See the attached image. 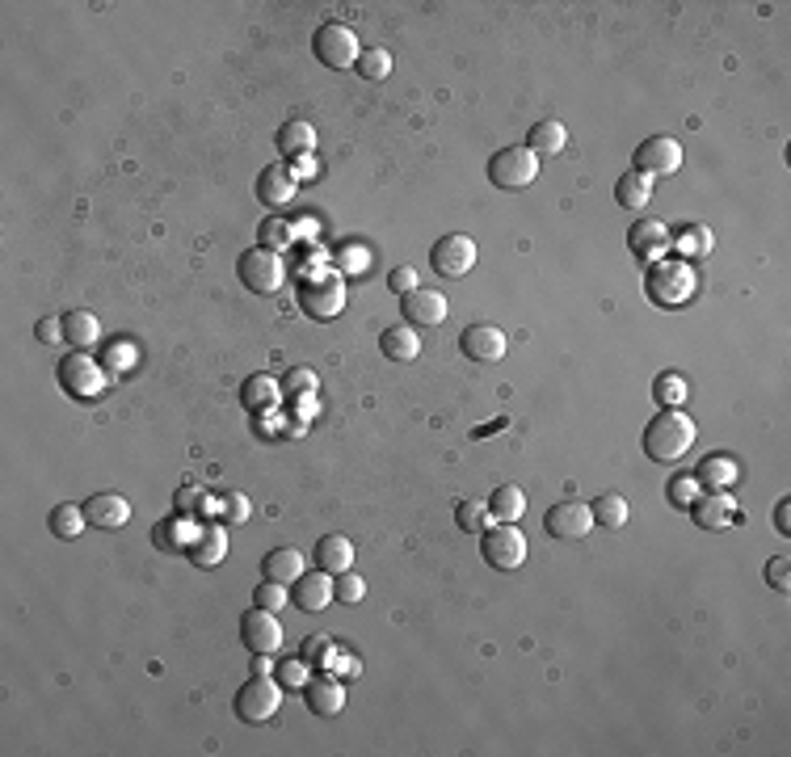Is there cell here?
Returning <instances> with one entry per match:
<instances>
[{"label":"cell","mask_w":791,"mask_h":757,"mask_svg":"<svg viewBox=\"0 0 791 757\" xmlns=\"http://www.w3.org/2000/svg\"><path fill=\"white\" fill-rule=\"evenodd\" d=\"M699 425L682 408H661V413L644 425V455L653 463H678L686 450L695 446Z\"/></svg>","instance_id":"6da1fadb"},{"label":"cell","mask_w":791,"mask_h":757,"mask_svg":"<svg viewBox=\"0 0 791 757\" xmlns=\"http://www.w3.org/2000/svg\"><path fill=\"white\" fill-rule=\"evenodd\" d=\"M299 312L312 316V320H337L346 312V278L337 270H324V274H308L299 282Z\"/></svg>","instance_id":"7a4b0ae2"},{"label":"cell","mask_w":791,"mask_h":757,"mask_svg":"<svg viewBox=\"0 0 791 757\" xmlns=\"http://www.w3.org/2000/svg\"><path fill=\"white\" fill-rule=\"evenodd\" d=\"M695 286H699L695 270L682 261H653V270L644 278V291L657 308H682V303L695 295Z\"/></svg>","instance_id":"3957f363"},{"label":"cell","mask_w":791,"mask_h":757,"mask_svg":"<svg viewBox=\"0 0 791 757\" xmlns=\"http://www.w3.org/2000/svg\"><path fill=\"white\" fill-rule=\"evenodd\" d=\"M282 707V686L278 678H270V673H253V682H245L236 690L232 699V711L240 715V724H270L274 715Z\"/></svg>","instance_id":"277c9868"},{"label":"cell","mask_w":791,"mask_h":757,"mask_svg":"<svg viewBox=\"0 0 791 757\" xmlns=\"http://www.w3.org/2000/svg\"><path fill=\"white\" fill-rule=\"evenodd\" d=\"M59 387L76 400H97L110 387V375H106V366H101V358H93L85 350H72L64 362H59Z\"/></svg>","instance_id":"5b68a950"},{"label":"cell","mask_w":791,"mask_h":757,"mask_svg":"<svg viewBox=\"0 0 791 757\" xmlns=\"http://www.w3.org/2000/svg\"><path fill=\"white\" fill-rule=\"evenodd\" d=\"M480 556L497 572L522 568L526 564V535L518 530V522H493L489 530H480Z\"/></svg>","instance_id":"8992f818"},{"label":"cell","mask_w":791,"mask_h":757,"mask_svg":"<svg viewBox=\"0 0 791 757\" xmlns=\"http://www.w3.org/2000/svg\"><path fill=\"white\" fill-rule=\"evenodd\" d=\"M236 278L245 282V291L253 295H274L282 282H287V265H282V253H270V249H245L236 261Z\"/></svg>","instance_id":"52a82bcc"},{"label":"cell","mask_w":791,"mask_h":757,"mask_svg":"<svg viewBox=\"0 0 791 757\" xmlns=\"http://www.w3.org/2000/svg\"><path fill=\"white\" fill-rule=\"evenodd\" d=\"M312 51H316V59H320L324 68H333V72H350V68H358L362 43H358V34H354L350 26H341V22H324V26L316 30V38H312Z\"/></svg>","instance_id":"ba28073f"},{"label":"cell","mask_w":791,"mask_h":757,"mask_svg":"<svg viewBox=\"0 0 791 757\" xmlns=\"http://www.w3.org/2000/svg\"><path fill=\"white\" fill-rule=\"evenodd\" d=\"M539 177V156L526 143H510L489 160V181L497 190H526Z\"/></svg>","instance_id":"9c48e42d"},{"label":"cell","mask_w":791,"mask_h":757,"mask_svg":"<svg viewBox=\"0 0 791 757\" xmlns=\"http://www.w3.org/2000/svg\"><path fill=\"white\" fill-rule=\"evenodd\" d=\"M678 169H682V143L674 135H653L636 148V173H644L648 181L674 177Z\"/></svg>","instance_id":"30bf717a"},{"label":"cell","mask_w":791,"mask_h":757,"mask_svg":"<svg viewBox=\"0 0 791 757\" xmlns=\"http://www.w3.org/2000/svg\"><path fill=\"white\" fill-rule=\"evenodd\" d=\"M430 265H434L438 278H463V274H472V265H476V240L463 236V232L442 236L434 249H430Z\"/></svg>","instance_id":"8fae6325"},{"label":"cell","mask_w":791,"mask_h":757,"mask_svg":"<svg viewBox=\"0 0 791 757\" xmlns=\"http://www.w3.org/2000/svg\"><path fill=\"white\" fill-rule=\"evenodd\" d=\"M627 249H632L636 261H648V265L665 261V253L674 249V232H669L661 219L644 215V219H636L632 228H627Z\"/></svg>","instance_id":"7c38bea8"},{"label":"cell","mask_w":791,"mask_h":757,"mask_svg":"<svg viewBox=\"0 0 791 757\" xmlns=\"http://www.w3.org/2000/svg\"><path fill=\"white\" fill-rule=\"evenodd\" d=\"M598 522H594V509L585 505V501H560V505H552L543 514V530L552 539H585L594 530Z\"/></svg>","instance_id":"4fadbf2b"},{"label":"cell","mask_w":791,"mask_h":757,"mask_svg":"<svg viewBox=\"0 0 791 757\" xmlns=\"http://www.w3.org/2000/svg\"><path fill=\"white\" fill-rule=\"evenodd\" d=\"M240 644H245L249 652H266V657H274V652L282 648V623H278L274 610L253 606L249 615H240Z\"/></svg>","instance_id":"5bb4252c"},{"label":"cell","mask_w":791,"mask_h":757,"mask_svg":"<svg viewBox=\"0 0 791 757\" xmlns=\"http://www.w3.org/2000/svg\"><path fill=\"white\" fill-rule=\"evenodd\" d=\"M295 190H299V177L287 160H274V165H266L257 173V198L266 202V207H287V202L295 198Z\"/></svg>","instance_id":"9a60e30c"},{"label":"cell","mask_w":791,"mask_h":757,"mask_svg":"<svg viewBox=\"0 0 791 757\" xmlns=\"http://www.w3.org/2000/svg\"><path fill=\"white\" fill-rule=\"evenodd\" d=\"M400 312L409 324H425V329H438L446 320V295L430 291V286H417V291L400 295Z\"/></svg>","instance_id":"2e32d148"},{"label":"cell","mask_w":791,"mask_h":757,"mask_svg":"<svg viewBox=\"0 0 791 757\" xmlns=\"http://www.w3.org/2000/svg\"><path fill=\"white\" fill-rule=\"evenodd\" d=\"M459 345L472 362H501L510 341H505V333L497 329V324H468V329L459 333Z\"/></svg>","instance_id":"e0dca14e"},{"label":"cell","mask_w":791,"mask_h":757,"mask_svg":"<svg viewBox=\"0 0 791 757\" xmlns=\"http://www.w3.org/2000/svg\"><path fill=\"white\" fill-rule=\"evenodd\" d=\"M303 703H308V711L320 715V720H333V715H341V707H346V682L329 678V673L308 678V686H303Z\"/></svg>","instance_id":"ac0fdd59"},{"label":"cell","mask_w":791,"mask_h":757,"mask_svg":"<svg viewBox=\"0 0 791 757\" xmlns=\"http://www.w3.org/2000/svg\"><path fill=\"white\" fill-rule=\"evenodd\" d=\"M291 602H295L299 610H308V615H320V610H329V602H333V572H324V568L303 572V577L291 585Z\"/></svg>","instance_id":"d6986e66"},{"label":"cell","mask_w":791,"mask_h":757,"mask_svg":"<svg viewBox=\"0 0 791 757\" xmlns=\"http://www.w3.org/2000/svg\"><path fill=\"white\" fill-rule=\"evenodd\" d=\"M691 476L699 480L703 493H728L741 480V463L733 455H703Z\"/></svg>","instance_id":"ffe728a7"},{"label":"cell","mask_w":791,"mask_h":757,"mask_svg":"<svg viewBox=\"0 0 791 757\" xmlns=\"http://www.w3.org/2000/svg\"><path fill=\"white\" fill-rule=\"evenodd\" d=\"M691 518L703 526V530H724V526H733L737 522V501L728 497V493H699L695 501H691Z\"/></svg>","instance_id":"44dd1931"},{"label":"cell","mask_w":791,"mask_h":757,"mask_svg":"<svg viewBox=\"0 0 791 757\" xmlns=\"http://www.w3.org/2000/svg\"><path fill=\"white\" fill-rule=\"evenodd\" d=\"M85 518L101 530H118V526L131 522V501L118 497V493H93L85 501Z\"/></svg>","instance_id":"7402d4cb"},{"label":"cell","mask_w":791,"mask_h":757,"mask_svg":"<svg viewBox=\"0 0 791 757\" xmlns=\"http://www.w3.org/2000/svg\"><path fill=\"white\" fill-rule=\"evenodd\" d=\"M303 556H299V547H274L266 560H261V577L266 581H278V585H295L299 577H303Z\"/></svg>","instance_id":"603a6c76"},{"label":"cell","mask_w":791,"mask_h":757,"mask_svg":"<svg viewBox=\"0 0 791 757\" xmlns=\"http://www.w3.org/2000/svg\"><path fill=\"white\" fill-rule=\"evenodd\" d=\"M316 568L333 572V577H341V572L354 568V543L346 535H324L316 543Z\"/></svg>","instance_id":"cb8c5ba5"},{"label":"cell","mask_w":791,"mask_h":757,"mask_svg":"<svg viewBox=\"0 0 791 757\" xmlns=\"http://www.w3.org/2000/svg\"><path fill=\"white\" fill-rule=\"evenodd\" d=\"M278 152L287 156V160H295V156H308L312 148H316V127L312 122H303V118H291V122H282L278 127Z\"/></svg>","instance_id":"d4e9b609"},{"label":"cell","mask_w":791,"mask_h":757,"mask_svg":"<svg viewBox=\"0 0 791 757\" xmlns=\"http://www.w3.org/2000/svg\"><path fill=\"white\" fill-rule=\"evenodd\" d=\"M379 350H383V358H392V362H413L421 354V341L413 333V324H392V329H383Z\"/></svg>","instance_id":"484cf974"},{"label":"cell","mask_w":791,"mask_h":757,"mask_svg":"<svg viewBox=\"0 0 791 757\" xmlns=\"http://www.w3.org/2000/svg\"><path fill=\"white\" fill-rule=\"evenodd\" d=\"M564 143H569V127L556 122V118L535 122L531 135H526V148H531L535 156H556V152H564Z\"/></svg>","instance_id":"4316f807"},{"label":"cell","mask_w":791,"mask_h":757,"mask_svg":"<svg viewBox=\"0 0 791 757\" xmlns=\"http://www.w3.org/2000/svg\"><path fill=\"white\" fill-rule=\"evenodd\" d=\"M64 341L72 345V350H93V345L101 341V320L93 312H68L64 316Z\"/></svg>","instance_id":"83f0119b"},{"label":"cell","mask_w":791,"mask_h":757,"mask_svg":"<svg viewBox=\"0 0 791 757\" xmlns=\"http://www.w3.org/2000/svg\"><path fill=\"white\" fill-rule=\"evenodd\" d=\"M97 358H101V366H106L110 379H127V371H135V362H139V350H135V341L114 337V341L101 345Z\"/></svg>","instance_id":"f1b7e54d"},{"label":"cell","mask_w":791,"mask_h":757,"mask_svg":"<svg viewBox=\"0 0 791 757\" xmlns=\"http://www.w3.org/2000/svg\"><path fill=\"white\" fill-rule=\"evenodd\" d=\"M648 198H653V181H648L644 173H636V169H627L619 177V186H615V202L623 211H644Z\"/></svg>","instance_id":"f546056e"},{"label":"cell","mask_w":791,"mask_h":757,"mask_svg":"<svg viewBox=\"0 0 791 757\" xmlns=\"http://www.w3.org/2000/svg\"><path fill=\"white\" fill-rule=\"evenodd\" d=\"M190 551V560L198 564V568H215L223 556H228V539H223V530L219 526H207L202 535L194 539V547H186Z\"/></svg>","instance_id":"4dcf8cb0"},{"label":"cell","mask_w":791,"mask_h":757,"mask_svg":"<svg viewBox=\"0 0 791 757\" xmlns=\"http://www.w3.org/2000/svg\"><path fill=\"white\" fill-rule=\"evenodd\" d=\"M674 249L682 253V257H712V249H716V236H712V228L707 223H686V228L674 236Z\"/></svg>","instance_id":"1f68e13d"},{"label":"cell","mask_w":791,"mask_h":757,"mask_svg":"<svg viewBox=\"0 0 791 757\" xmlns=\"http://www.w3.org/2000/svg\"><path fill=\"white\" fill-rule=\"evenodd\" d=\"M240 404H245L249 413H266V408L278 404V383L270 375H249L245 387H240Z\"/></svg>","instance_id":"d6a6232c"},{"label":"cell","mask_w":791,"mask_h":757,"mask_svg":"<svg viewBox=\"0 0 791 757\" xmlns=\"http://www.w3.org/2000/svg\"><path fill=\"white\" fill-rule=\"evenodd\" d=\"M489 514L497 522H518L526 514V493L518 484H497V493L489 497Z\"/></svg>","instance_id":"836d02e7"},{"label":"cell","mask_w":791,"mask_h":757,"mask_svg":"<svg viewBox=\"0 0 791 757\" xmlns=\"http://www.w3.org/2000/svg\"><path fill=\"white\" fill-rule=\"evenodd\" d=\"M257 244H261V249H270V253H287L291 244H295V223H291V219H282V215L261 219V228H257Z\"/></svg>","instance_id":"e575fe53"},{"label":"cell","mask_w":791,"mask_h":757,"mask_svg":"<svg viewBox=\"0 0 791 757\" xmlns=\"http://www.w3.org/2000/svg\"><path fill=\"white\" fill-rule=\"evenodd\" d=\"M47 526H51L55 539H80V530L89 526L85 505H55L51 518H47Z\"/></svg>","instance_id":"d590c367"},{"label":"cell","mask_w":791,"mask_h":757,"mask_svg":"<svg viewBox=\"0 0 791 757\" xmlns=\"http://www.w3.org/2000/svg\"><path fill=\"white\" fill-rule=\"evenodd\" d=\"M590 509H594V522L606 526V530H619L627 518H632V505H627V497H619V493H602Z\"/></svg>","instance_id":"8d00e7d4"},{"label":"cell","mask_w":791,"mask_h":757,"mask_svg":"<svg viewBox=\"0 0 791 757\" xmlns=\"http://www.w3.org/2000/svg\"><path fill=\"white\" fill-rule=\"evenodd\" d=\"M686 379L678 375V371H661L657 379H653V400L661 404V408H682L686 404Z\"/></svg>","instance_id":"74e56055"},{"label":"cell","mask_w":791,"mask_h":757,"mask_svg":"<svg viewBox=\"0 0 791 757\" xmlns=\"http://www.w3.org/2000/svg\"><path fill=\"white\" fill-rule=\"evenodd\" d=\"M455 522H459V530H468V535H480V530H489L497 518L489 514V501H459Z\"/></svg>","instance_id":"f35d334b"},{"label":"cell","mask_w":791,"mask_h":757,"mask_svg":"<svg viewBox=\"0 0 791 757\" xmlns=\"http://www.w3.org/2000/svg\"><path fill=\"white\" fill-rule=\"evenodd\" d=\"M358 76H362V80H388V76H392V51L367 47V51L358 55Z\"/></svg>","instance_id":"ab89813d"},{"label":"cell","mask_w":791,"mask_h":757,"mask_svg":"<svg viewBox=\"0 0 791 757\" xmlns=\"http://www.w3.org/2000/svg\"><path fill=\"white\" fill-rule=\"evenodd\" d=\"M173 509H177V518H198V514H207V493H202V488H194V484L177 488Z\"/></svg>","instance_id":"60d3db41"},{"label":"cell","mask_w":791,"mask_h":757,"mask_svg":"<svg viewBox=\"0 0 791 757\" xmlns=\"http://www.w3.org/2000/svg\"><path fill=\"white\" fill-rule=\"evenodd\" d=\"M291 602V585H278V581H261L257 589H253V606H261V610H282Z\"/></svg>","instance_id":"b9f144b4"},{"label":"cell","mask_w":791,"mask_h":757,"mask_svg":"<svg viewBox=\"0 0 791 757\" xmlns=\"http://www.w3.org/2000/svg\"><path fill=\"white\" fill-rule=\"evenodd\" d=\"M333 598L354 606V602L367 598V581H362L358 572H341V577H333Z\"/></svg>","instance_id":"7bdbcfd3"},{"label":"cell","mask_w":791,"mask_h":757,"mask_svg":"<svg viewBox=\"0 0 791 757\" xmlns=\"http://www.w3.org/2000/svg\"><path fill=\"white\" fill-rule=\"evenodd\" d=\"M699 493H703V488H699V480H695L691 472L669 480V505H678V509H691V501H695Z\"/></svg>","instance_id":"ee69618b"},{"label":"cell","mask_w":791,"mask_h":757,"mask_svg":"<svg viewBox=\"0 0 791 757\" xmlns=\"http://www.w3.org/2000/svg\"><path fill=\"white\" fill-rule=\"evenodd\" d=\"M333 652H337V644L329 636H308V640H303V661H308V665H329Z\"/></svg>","instance_id":"f6af8a7d"},{"label":"cell","mask_w":791,"mask_h":757,"mask_svg":"<svg viewBox=\"0 0 791 757\" xmlns=\"http://www.w3.org/2000/svg\"><path fill=\"white\" fill-rule=\"evenodd\" d=\"M249 514H253V505H249V497L245 493H228L223 497V522H232V526H240V522H249Z\"/></svg>","instance_id":"bcb514c9"},{"label":"cell","mask_w":791,"mask_h":757,"mask_svg":"<svg viewBox=\"0 0 791 757\" xmlns=\"http://www.w3.org/2000/svg\"><path fill=\"white\" fill-rule=\"evenodd\" d=\"M766 581H770V589L787 593L791 589V560L787 556H770L766 560Z\"/></svg>","instance_id":"7dc6e473"},{"label":"cell","mask_w":791,"mask_h":757,"mask_svg":"<svg viewBox=\"0 0 791 757\" xmlns=\"http://www.w3.org/2000/svg\"><path fill=\"white\" fill-rule=\"evenodd\" d=\"M388 286H392V291L396 295H409V291H417V270H413V265H396V270L388 274Z\"/></svg>","instance_id":"c3c4849f"},{"label":"cell","mask_w":791,"mask_h":757,"mask_svg":"<svg viewBox=\"0 0 791 757\" xmlns=\"http://www.w3.org/2000/svg\"><path fill=\"white\" fill-rule=\"evenodd\" d=\"M287 392L291 396H312L316 392V375L308 371V366H295V371L287 375Z\"/></svg>","instance_id":"681fc988"},{"label":"cell","mask_w":791,"mask_h":757,"mask_svg":"<svg viewBox=\"0 0 791 757\" xmlns=\"http://www.w3.org/2000/svg\"><path fill=\"white\" fill-rule=\"evenodd\" d=\"M337 270H346V274L367 270V249H358V244H346V249L337 253Z\"/></svg>","instance_id":"f907efd6"},{"label":"cell","mask_w":791,"mask_h":757,"mask_svg":"<svg viewBox=\"0 0 791 757\" xmlns=\"http://www.w3.org/2000/svg\"><path fill=\"white\" fill-rule=\"evenodd\" d=\"M34 337L43 341V345H59V337H64V320L59 316H43L34 324Z\"/></svg>","instance_id":"816d5d0a"},{"label":"cell","mask_w":791,"mask_h":757,"mask_svg":"<svg viewBox=\"0 0 791 757\" xmlns=\"http://www.w3.org/2000/svg\"><path fill=\"white\" fill-rule=\"evenodd\" d=\"M278 682H287V686H308V661H282V669H278Z\"/></svg>","instance_id":"f5cc1de1"},{"label":"cell","mask_w":791,"mask_h":757,"mask_svg":"<svg viewBox=\"0 0 791 757\" xmlns=\"http://www.w3.org/2000/svg\"><path fill=\"white\" fill-rule=\"evenodd\" d=\"M775 526L783 530V535H791V501H779V509H775Z\"/></svg>","instance_id":"db71d44e"}]
</instances>
